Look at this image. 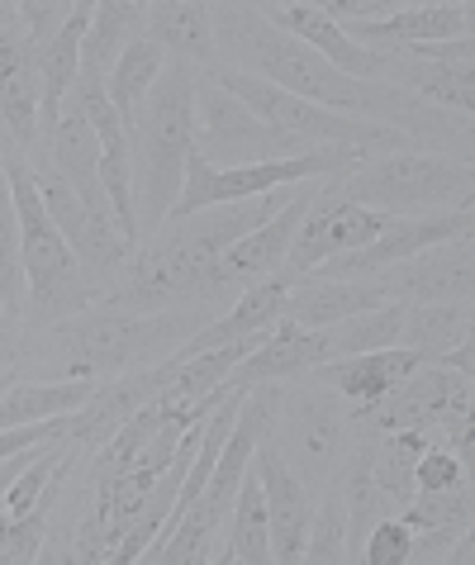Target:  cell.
Wrapping results in <instances>:
<instances>
[{
  "instance_id": "6da1fadb",
  "label": "cell",
  "mask_w": 475,
  "mask_h": 565,
  "mask_svg": "<svg viewBox=\"0 0 475 565\" xmlns=\"http://www.w3.org/2000/svg\"><path fill=\"white\" fill-rule=\"evenodd\" d=\"M210 20H214L219 67L224 72L257 76V82L285 90V96L324 105L332 115L400 129L414 138L423 152L471 162V119L466 115L437 109V105H428V100L409 96L400 86H386V82H357V76H347L332 67V62H324L314 49H305L299 39L281 34L276 24H266L257 6H210Z\"/></svg>"
},
{
  "instance_id": "7a4b0ae2",
  "label": "cell",
  "mask_w": 475,
  "mask_h": 565,
  "mask_svg": "<svg viewBox=\"0 0 475 565\" xmlns=\"http://www.w3.org/2000/svg\"><path fill=\"white\" fill-rule=\"evenodd\" d=\"M219 309L186 305L162 313H134L119 305H91L76 319H62L53 328H24V356L53 371V381H115L124 371H142L181 348L190 333H200Z\"/></svg>"
},
{
  "instance_id": "3957f363",
  "label": "cell",
  "mask_w": 475,
  "mask_h": 565,
  "mask_svg": "<svg viewBox=\"0 0 475 565\" xmlns=\"http://www.w3.org/2000/svg\"><path fill=\"white\" fill-rule=\"evenodd\" d=\"M196 82L200 72L190 62L167 57L148 100L129 119V185L138 247L167 224V214L181 195L186 162L196 152Z\"/></svg>"
},
{
  "instance_id": "277c9868",
  "label": "cell",
  "mask_w": 475,
  "mask_h": 565,
  "mask_svg": "<svg viewBox=\"0 0 475 565\" xmlns=\"http://www.w3.org/2000/svg\"><path fill=\"white\" fill-rule=\"evenodd\" d=\"M6 171H10V195H14V218H20V262H24V328H53L62 319H76L82 309L101 305L105 290L91 286L82 262L57 233L53 214L43 210L39 181L29 157L6 143Z\"/></svg>"
},
{
  "instance_id": "5b68a950",
  "label": "cell",
  "mask_w": 475,
  "mask_h": 565,
  "mask_svg": "<svg viewBox=\"0 0 475 565\" xmlns=\"http://www.w3.org/2000/svg\"><path fill=\"white\" fill-rule=\"evenodd\" d=\"M328 191L347 200V205L414 218V214L471 205L475 171L462 157H442V152H380L371 162H361L352 177L328 181Z\"/></svg>"
},
{
  "instance_id": "8992f818",
  "label": "cell",
  "mask_w": 475,
  "mask_h": 565,
  "mask_svg": "<svg viewBox=\"0 0 475 565\" xmlns=\"http://www.w3.org/2000/svg\"><path fill=\"white\" fill-rule=\"evenodd\" d=\"M229 96L243 100L252 115L262 124H272L281 138H291L299 152H324V148H361V152H423L414 138L400 134V129H386V124H367V119H347V115H332L324 105H309V100H295L285 90L257 82V76H243V72H210Z\"/></svg>"
},
{
  "instance_id": "52a82bcc",
  "label": "cell",
  "mask_w": 475,
  "mask_h": 565,
  "mask_svg": "<svg viewBox=\"0 0 475 565\" xmlns=\"http://www.w3.org/2000/svg\"><path fill=\"white\" fill-rule=\"evenodd\" d=\"M272 451L285 461L291 476H299L314 490H324L338 470L352 428H347V399L332 385L314 381V375H295L281 381V404H276V423H272Z\"/></svg>"
},
{
  "instance_id": "ba28073f",
  "label": "cell",
  "mask_w": 475,
  "mask_h": 565,
  "mask_svg": "<svg viewBox=\"0 0 475 565\" xmlns=\"http://www.w3.org/2000/svg\"><path fill=\"white\" fill-rule=\"evenodd\" d=\"M196 157L210 167H262L285 162V157H305L291 138H281L272 124H262L252 109L229 96L210 72L196 82Z\"/></svg>"
},
{
  "instance_id": "9c48e42d",
  "label": "cell",
  "mask_w": 475,
  "mask_h": 565,
  "mask_svg": "<svg viewBox=\"0 0 475 565\" xmlns=\"http://www.w3.org/2000/svg\"><path fill=\"white\" fill-rule=\"evenodd\" d=\"M452 414H471V375H456L452 366L423 361L386 399L347 404V428H352V437H386L404 428H437Z\"/></svg>"
},
{
  "instance_id": "30bf717a",
  "label": "cell",
  "mask_w": 475,
  "mask_h": 565,
  "mask_svg": "<svg viewBox=\"0 0 475 565\" xmlns=\"http://www.w3.org/2000/svg\"><path fill=\"white\" fill-rule=\"evenodd\" d=\"M390 224H394V214L347 205V200H338L328 191V181H319V195H314L305 224H299V233H295V247H291V257H285V271L309 276L319 262L357 253V247L376 243Z\"/></svg>"
},
{
  "instance_id": "8fae6325",
  "label": "cell",
  "mask_w": 475,
  "mask_h": 565,
  "mask_svg": "<svg viewBox=\"0 0 475 565\" xmlns=\"http://www.w3.org/2000/svg\"><path fill=\"white\" fill-rule=\"evenodd\" d=\"M380 286H386L390 300L404 305H462L475 290V253L471 238H452L437 247H423V253L390 262L371 271Z\"/></svg>"
},
{
  "instance_id": "7c38bea8",
  "label": "cell",
  "mask_w": 475,
  "mask_h": 565,
  "mask_svg": "<svg viewBox=\"0 0 475 565\" xmlns=\"http://www.w3.org/2000/svg\"><path fill=\"white\" fill-rule=\"evenodd\" d=\"M171 371H177V356H162V361H152V366H142V371H124V375H115V381H101V385H95V395L72 414L67 443L76 451L105 447L138 409L157 404L162 385L171 381Z\"/></svg>"
},
{
  "instance_id": "4fadbf2b",
  "label": "cell",
  "mask_w": 475,
  "mask_h": 565,
  "mask_svg": "<svg viewBox=\"0 0 475 565\" xmlns=\"http://www.w3.org/2000/svg\"><path fill=\"white\" fill-rule=\"evenodd\" d=\"M39 49L14 6H0V124L20 152L39 143Z\"/></svg>"
},
{
  "instance_id": "5bb4252c",
  "label": "cell",
  "mask_w": 475,
  "mask_h": 565,
  "mask_svg": "<svg viewBox=\"0 0 475 565\" xmlns=\"http://www.w3.org/2000/svg\"><path fill=\"white\" fill-rule=\"evenodd\" d=\"M257 14L266 24H276L281 34L299 39L305 49H314L324 62H332L338 72L357 76V82H386L390 86V53L380 49H361V43H352L342 34L332 20H324L319 6H305V0H266V6H257Z\"/></svg>"
},
{
  "instance_id": "9a60e30c",
  "label": "cell",
  "mask_w": 475,
  "mask_h": 565,
  "mask_svg": "<svg viewBox=\"0 0 475 565\" xmlns=\"http://www.w3.org/2000/svg\"><path fill=\"white\" fill-rule=\"evenodd\" d=\"M257 476H262V494H266V523H272V561L295 565L305 556V537H309V518L319 504V490L305 484L299 476L285 470V461L272 451V443L257 447Z\"/></svg>"
},
{
  "instance_id": "2e32d148",
  "label": "cell",
  "mask_w": 475,
  "mask_h": 565,
  "mask_svg": "<svg viewBox=\"0 0 475 565\" xmlns=\"http://www.w3.org/2000/svg\"><path fill=\"white\" fill-rule=\"evenodd\" d=\"M291 286L295 276L281 271L266 276V280H252V286H243V295L219 313V319H210L200 328V333H190L177 356H196V352H210V348H224V342H238V338H252V333H272V328L281 323L285 313V300H291Z\"/></svg>"
},
{
  "instance_id": "e0dca14e",
  "label": "cell",
  "mask_w": 475,
  "mask_h": 565,
  "mask_svg": "<svg viewBox=\"0 0 475 565\" xmlns=\"http://www.w3.org/2000/svg\"><path fill=\"white\" fill-rule=\"evenodd\" d=\"M471 6H404L371 24H338L347 39L361 49H380V53H404L419 43H447V39H466L471 34Z\"/></svg>"
},
{
  "instance_id": "ac0fdd59",
  "label": "cell",
  "mask_w": 475,
  "mask_h": 565,
  "mask_svg": "<svg viewBox=\"0 0 475 565\" xmlns=\"http://www.w3.org/2000/svg\"><path fill=\"white\" fill-rule=\"evenodd\" d=\"M142 39H152L171 62H190L196 72H219V43L210 6L200 0H152L142 14Z\"/></svg>"
},
{
  "instance_id": "d6986e66",
  "label": "cell",
  "mask_w": 475,
  "mask_h": 565,
  "mask_svg": "<svg viewBox=\"0 0 475 565\" xmlns=\"http://www.w3.org/2000/svg\"><path fill=\"white\" fill-rule=\"evenodd\" d=\"M380 305H390V295L376 276H357V280L295 276L281 319H291L299 328H328V323H342V319H352V313H367Z\"/></svg>"
},
{
  "instance_id": "ffe728a7",
  "label": "cell",
  "mask_w": 475,
  "mask_h": 565,
  "mask_svg": "<svg viewBox=\"0 0 475 565\" xmlns=\"http://www.w3.org/2000/svg\"><path fill=\"white\" fill-rule=\"evenodd\" d=\"M419 366L423 361L409 348H386V352H361V356H347V361H324V366H314L309 375L332 385L347 404H376V399H386L404 375H414Z\"/></svg>"
},
{
  "instance_id": "44dd1931",
  "label": "cell",
  "mask_w": 475,
  "mask_h": 565,
  "mask_svg": "<svg viewBox=\"0 0 475 565\" xmlns=\"http://www.w3.org/2000/svg\"><path fill=\"white\" fill-rule=\"evenodd\" d=\"M314 366H324V352H319V328H299L291 319H281L266 342L247 361H238L229 385L247 390V385H262V381H295Z\"/></svg>"
},
{
  "instance_id": "7402d4cb",
  "label": "cell",
  "mask_w": 475,
  "mask_h": 565,
  "mask_svg": "<svg viewBox=\"0 0 475 565\" xmlns=\"http://www.w3.org/2000/svg\"><path fill=\"white\" fill-rule=\"evenodd\" d=\"M95 385L101 381H14L6 395H0V433L76 414L95 395Z\"/></svg>"
},
{
  "instance_id": "603a6c76",
  "label": "cell",
  "mask_w": 475,
  "mask_h": 565,
  "mask_svg": "<svg viewBox=\"0 0 475 565\" xmlns=\"http://www.w3.org/2000/svg\"><path fill=\"white\" fill-rule=\"evenodd\" d=\"M229 561L272 565V523H266V494H262L257 461H247L243 480H238V494H233V509H229Z\"/></svg>"
},
{
  "instance_id": "cb8c5ba5",
  "label": "cell",
  "mask_w": 475,
  "mask_h": 565,
  "mask_svg": "<svg viewBox=\"0 0 475 565\" xmlns=\"http://www.w3.org/2000/svg\"><path fill=\"white\" fill-rule=\"evenodd\" d=\"M142 14H148V6H138V0H105V6H95V20L82 39V72L109 76L119 53L134 39H142Z\"/></svg>"
},
{
  "instance_id": "d4e9b609",
  "label": "cell",
  "mask_w": 475,
  "mask_h": 565,
  "mask_svg": "<svg viewBox=\"0 0 475 565\" xmlns=\"http://www.w3.org/2000/svg\"><path fill=\"white\" fill-rule=\"evenodd\" d=\"M471 300L462 305H409L404 328H400V348H409L419 361L447 356L456 342L471 338Z\"/></svg>"
},
{
  "instance_id": "484cf974",
  "label": "cell",
  "mask_w": 475,
  "mask_h": 565,
  "mask_svg": "<svg viewBox=\"0 0 475 565\" xmlns=\"http://www.w3.org/2000/svg\"><path fill=\"white\" fill-rule=\"evenodd\" d=\"M162 67H167V53L157 49L152 39H134L129 49L119 53V62L109 67V100H115V115L124 119V129H129V119H134V109L148 100V90H152V82L162 76Z\"/></svg>"
},
{
  "instance_id": "4316f807",
  "label": "cell",
  "mask_w": 475,
  "mask_h": 565,
  "mask_svg": "<svg viewBox=\"0 0 475 565\" xmlns=\"http://www.w3.org/2000/svg\"><path fill=\"white\" fill-rule=\"evenodd\" d=\"M309 565H342L347 561V509H342V494L338 484H324L319 490V504H314L309 518V537H305V556Z\"/></svg>"
},
{
  "instance_id": "83f0119b",
  "label": "cell",
  "mask_w": 475,
  "mask_h": 565,
  "mask_svg": "<svg viewBox=\"0 0 475 565\" xmlns=\"http://www.w3.org/2000/svg\"><path fill=\"white\" fill-rule=\"evenodd\" d=\"M404 518L414 532L423 527H437V523H471L475 518V490H471V476H462L447 490H414V499L394 513Z\"/></svg>"
},
{
  "instance_id": "f1b7e54d",
  "label": "cell",
  "mask_w": 475,
  "mask_h": 565,
  "mask_svg": "<svg viewBox=\"0 0 475 565\" xmlns=\"http://www.w3.org/2000/svg\"><path fill=\"white\" fill-rule=\"evenodd\" d=\"M409 542H414V527L404 518H380L361 542V561L367 565H404L409 561Z\"/></svg>"
},
{
  "instance_id": "f546056e",
  "label": "cell",
  "mask_w": 475,
  "mask_h": 565,
  "mask_svg": "<svg viewBox=\"0 0 475 565\" xmlns=\"http://www.w3.org/2000/svg\"><path fill=\"white\" fill-rule=\"evenodd\" d=\"M14 14H20L29 43H34V49L43 53L48 43L62 34V24H67L72 6H67V0H24V6H14Z\"/></svg>"
},
{
  "instance_id": "4dcf8cb0",
  "label": "cell",
  "mask_w": 475,
  "mask_h": 565,
  "mask_svg": "<svg viewBox=\"0 0 475 565\" xmlns=\"http://www.w3.org/2000/svg\"><path fill=\"white\" fill-rule=\"evenodd\" d=\"M462 532H471V523H437V527L414 532V542H409V561H404V565H437V561H447Z\"/></svg>"
},
{
  "instance_id": "1f68e13d",
  "label": "cell",
  "mask_w": 475,
  "mask_h": 565,
  "mask_svg": "<svg viewBox=\"0 0 475 565\" xmlns=\"http://www.w3.org/2000/svg\"><path fill=\"white\" fill-rule=\"evenodd\" d=\"M462 476L466 470L447 447H428L423 457L414 461V490H447V484H456Z\"/></svg>"
},
{
  "instance_id": "d6a6232c",
  "label": "cell",
  "mask_w": 475,
  "mask_h": 565,
  "mask_svg": "<svg viewBox=\"0 0 475 565\" xmlns=\"http://www.w3.org/2000/svg\"><path fill=\"white\" fill-rule=\"evenodd\" d=\"M24 356V323H0V371H14Z\"/></svg>"
},
{
  "instance_id": "836d02e7",
  "label": "cell",
  "mask_w": 475,
  "mask_h": 565,
  "mask_svg": "<svg viewBox=\"0 0 475 565\" xmlns=\"http://www.w3.org/2000/svg\"><path fill=\"white\" fill-rule=\"evenodd\" d=\"M437 366H452L456 375H471V366H475V342H471V338H466V342H456L447 356H437Z\"/></svg>"
},
{
  "instance_id": "e575fe53",
  "label": "cell",
  "mask_w": 475,
  "mask_h": 565,
  "mask_svg": "<svg viewBox=\"0 0 475 565\" xmlns=\"http://www.w3.org/2000/svg\"><path fill=\"white\" fill-rule=\"evenodd\" d=\"M14 381H20V375H14V371H0V395H6V390H10Z\"/></svg>"
}]
</instances>
